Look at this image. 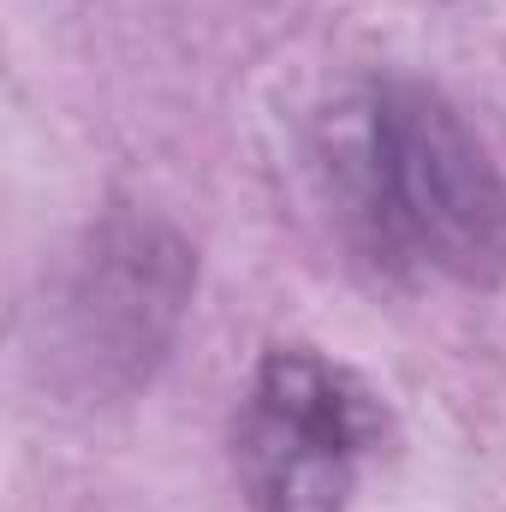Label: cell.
<instances>
[{
    "label": "cell",
    "mask_w": 506,
    "mask_h": 512,
    "mask_svg": "<svg viewBox=\"0 0 506 512\" xmlns=\"http://www.w3.org/2000/svg\"><path fill=\"white\" fill-rule=\"evenodd\" d=\"M191 298V251L155 221H108L72 256L54 316L60 358L84 387L108 393L149 376Z\"/></svg>",
    "instance_id": "3"
},
{
    "label": "cell",
    "mask_w": 506,
    "mask_h": 512,
    "mask_svg": "<svg viewBox=\"0 0 506 512\" xmlns=\"http://www.w3.org/2000/svg\"><path fill=\"white\" fill-rule=\"evenodd\" d=\"M334 173L376 262L435 268L465 286L506 274V179L435 90L376 84L352 108Z\"/></svg>",
    "instance_id": "1"
},
{
    "label": "cell",
    "mask_w": 506,
    "mask_h": 512,
    "mask_svg": "<svg viewBox=\"0 0 506 512\" xmlns=\"http://www.w3.org/2000/svg\"><path fill=\"white\" fill-rule=\"evenodd\" d=\"M381 435L376 393L316 352H268L239 411V477L256 512H346Z\"/></svg>",
    "instance_id": "2"
}]
</instances>
